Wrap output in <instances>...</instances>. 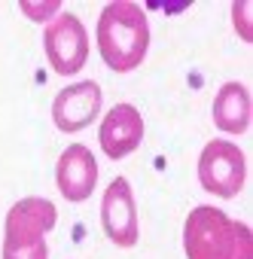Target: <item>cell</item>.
Segmentation results:
<instances>
[{"instance_id": "6da1fadb", "label": "cell", "mask_w": 253, "mask_h": 259, "mask_svg": "<svg viewBox=\"0 0 253 259\" xmlns=\"http://www.w3.org/2000/svg\"><path fill=\"white\" fill-rule=\"evenodd\" d=\"M150 49V22L144 7L132 0H113L98 16V52L116 73L135 70Z\"/></svg>"}, {"instance_id": "8992f818", "label": "cell", "mask_w": 253, "mask_h": 259, "mask_svg": "<svg viewBox=\"0 0 253 259\" xmlns=\"http://www.w3.org/2000/svg\"><path fill=\"white\" fill-rule=\"evenodd\" d=\"M101 226L104 235L116 247H135L138 244V207H135V192L125 177H116L101 201Z\"/></svg>"}, {"instance_id": "ba28073f", "label": "cell", "mask_w": 253, "mask_h": 259, "mask_svg": "<svg viewBox=\"0 0 253 259\" xmlns=\"http://www.w3.org/2000/svg\"><path fill=\"white\" fill-rule=\"evenodd\" d=\"M55 183L67 201H86L98 186V162H95L92 150L82 144H70L58 159Z\"/></svg>"}, {"instance_id": "30bf717a", "label": "cell", "mask_w": 253, "mask_h": 259, "mask_svg": "<svg viewBox=\"0 0 253 259\" xmlns=\"http://www.w3.org/2000/svg\"><path fill=\"white\" fill-rule=\"evenodd\" d=\"M214 125L226 135H244L250 128V92L244 82H226L214 98Z\"/></svg>"}, {"instance_id": "7a4b0ae2", "label": "cell", "mask_w": 253, "mask_h": 259, "mask_svg": "<svg viewBox=\"0 0 253 259\" xmlns=\"http://www.w3.org/2000/svg\"><path fill=\"white\" fill-rule=\"evenodd\" d=\"M232 241H235V220H229L220 207L201 204L189 210L183 226L186 259H229Z\"/></svg>"}, {"instance_id": "52a82bcc", "label": "cell", "mask_w": 253, "mask_h": 259, "mask_svg": "<svg viewBox=\"0 0 253 259\" xmlns=\"http://www.w3.org/2000/svg\"><path fill=\"white\" fill-rule=\"evenodd\" d=\"M98 141H101V150L107 153V159H113V162L135 153L141 147V141H144V119H141L138 107L116 104L101 122Z\"/></svg>"}, {"instance_id": "9c48e42d", "label": "cell", "mask_w": 253, "mask_h": 259, "mask_svg": "<svg viewBox=\"0 0 253 259\" xmlns=\"http://www.w3.org/2000/svg\"><path fill=\"white\" fill-rule=\"evenodd\" d=\"M55 223H58L55 204L31 195V198H22L10 207L4 238H46V232H52Z\"/></svg>"}, {"instance_id": "5b68a950", "label": "cell", "mask_w": 253, "mask_h": 259, "mask_svg": "<svg viewBox=\"0 0 253 259\" xmlns=\"http://www.w3.org/2000/svg\"><path fill=\"white\" fill-rule=\"evenodd\" d=\"M101 85L95 79H82L73 85H64L52 101V122L58 132L76 135L86 125H92L101 113Z\"/></svg>"}, {"instance_id": "3957f363", "label": "cell", "mask_w": 253, "mask_h": 259, "mask_svg": "<svg viewBox=\"0 0 253 259\" xmlns=\"http://www.w3.org/2000/svg\"><path fill=\"white\" fill-rule=\"evenodd\" d=\"M247 162L232 141H210L198 156V183L217 198H235L244 189Z\"/></svg>"}, {"instance_id": "7c38bea8", "label": "cell", "mask_w": 253, "mask_h": 259, "mask_svg": "<svg viewBox=\"0 0 253 259\" xmlns=\"http://www.w3.org/2000/svg\"><path fill=\"white\" fill-rule=\"evenodd\" d=\"M229 259H253V235L247 223L235 220V241H232V256Z\"/></svg>"}, {"instance_id": "4fadbf2b", "label": "cell", "mask_w": 253, "mask_h": 259, "mask_svg": "<svg viewBox=\"0 0 253 259\" xmlns=\"http://www.w3.org/2000/svg\"><path fill=\"white\" fill-rule=\"evenodd\" d=\"M247 13H250V4H244V0H241V4H235L232 7V22H235V31L241 34V40H253V34H250V28H247Z\"/></svg>"}, {"instance_id": "8fae6325", "label": "cell", "mask_w": 253, "mask_h": 259, "mask_svg": "<svg viewBox=\"0 0 253 259\" xmlns=\"http://www.w3.org/2000/svg\"><path fill=\"white\" fill-rule=\"evenodd\" d=\"M4 259H49L46 238H4Z\"/></svg>"}, {"instance_id": "277c9868", "label": "cell", "mask_w": 253, "mask_h": 259, "mask_svg": "<svg viewBox=\"0 0 253 259\" xmlns=\"http://www.w3.org/2000/svg\"><path fill=\"white\" fill-rule=\"evenodd\" d=\"M43 49H46V58H49V64L58 76L79 73L86 67V58H89V37H86L82 22L70 13L55 16L46 25Z\"/></svg>"}, {"instance_id": "5bb4252c", "label": "cell", "mask_w": 253, "mask_h": 259, "mask_svg": "<svg viewBox=\"0 0 253 259\" xmlns=\"http://www.w3.org/2000/svg\"><path fill=\"white\" fill-rule=\"evenodd\" d=\"M22 10L28 13V19H34V22H46V19H49V13H55V10H58V4H46V7H34V4H22Z\"/></svg>"}]
</instances>
